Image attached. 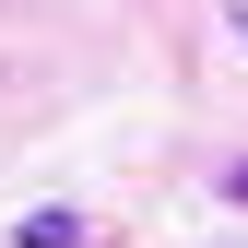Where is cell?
I'll list each match as a JSON object with an SVG mask.
<instances>
[{
	"instance_id": "obj_1",
	"label": "cell",
	"mask_w": 248,
	"mask_h": 248,
	"mask_svg": "<svg viewBox=\"0 0 248 248\" xmlns=\"http://www.w3.org/2000/svg\"><path fill=\"white\" fill-rule=\"evenodd\" d=\"M12 248H83V213H24Z\"/></svg>"
},
{
	"instance_id": "obj_2",
	"label": "cell",
	"mask_w": 248,
	"mask_h": 248,
	"mask_svg": "<svg viewBox=\"0 0 248 248\" xmlns=\"http://www.w3.org/2000/svg\"><path fill=\"white\" fill-rule=\"evenodd\" d=\"M225 201H248V166H225Z\"/></svg>"
},
{
	"instance_id": "obj_3",
	"label": "cell",
	"mask_w": 248,
	"mask_h": 248,
	"mask_svg": "<svg viewBox=\"0 0 248 248\" xmlns=\"http://www.w3.org/2000/svg\"><path fill=\"white\" fill-rule=\"evenodd\" d=\"M225 12H236V36H248V0H225Z\"/></svg>"
}]
</instances>
